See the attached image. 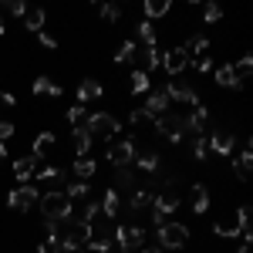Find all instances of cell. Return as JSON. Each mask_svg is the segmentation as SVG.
Returning a JSON list of instances; mask_svg holds the SVG:
<instances>
[{
	"instance_id": "cell-17",
	"label": "cell",
	"mask_w": 253,
	"mask_h": 253,
	"mask_svg": "<svg viewBox=\"0 0 253 253\" xmlns=\"http://www.w3.org/2000/svg\"><path fill=\"white\" fill-rule=\"evenodd\" d=\"M182 51L189 54V61H199L210 54V41H206V34H193V38L182 44Z\"/></svg>"
},
{
	"instance_id": "cell-2",
	"label": "cell",
	"mask_w": 253,
	"mask_h": 253,
	"mask_svg": "<svg viewBox=\"0 0 253 253\" xmlns=\"http://www.w3.org/2000/svg\"><path fill=\"white\" fill-rule=\"evenodd\" d=\"M91 240V226L88 223H78V219H68L61 226V253H78L88 247Z\"/></svg>"
},
{
	"instance_id": "cell-15",
	"label": "cell",
	"mask_w": 253,
	"mask_h": 253,
	"mask_svg": "<svg viewBox=\"0 0 253 253\" xmlns=\"http://www.w3.org/2000/svg\"><path fill=\"white\" fill-rule=\"evenodd\" d=\"M169 105H172L169 95L159 88V91H149V98H145V105H142V108H145L152 118H159V115H166V112H169Z\"/></svg>"
},
{
	"instance_id": "cell-39",
	"label": "cell",
	"mask_w": 253,
	"mask_h": 253,
	"mask_svg": "<svg viewBox=\"0 0 253 253\" xmlns=\"http://www.w3.org/2000/svg\"><path fill=\"white\" fill-rule=\"evenodd\" d=\"M98 14H101L105 20H112V24H115V20L122 17V7H118V3H101V7H98Z\"/></svg>"
},
{
	"instance_id": "cell-23",
	"label": "cell",
	"mask_w": 253,
	"mask_h": 253,
	"mask_svg": "<svg viewBox=\"0 0 253 253\" xmlns=\"http://www.w3.org/2000/svg\"><path fill=\"white\" fill-rule=\"evenodd\" d=\"M159 64H162V51H159V44H152V47H142V64H138V71L152 75Z\"/></svg>"
},
{
	"instance_id": "cell-10",
	"label": "cell",
	"mask_w": 253,
	"mask_h": 253,
	"mask_svg": "<svg viewBox=\"0 0 253 253\" xmlns=\"http://www.w3.org/2000/svg\"><path fill=\"white\" fill-rule=\"evenodd\" d=\"M162 91L169 95V101H179V105H199V101H203V98L196 95L193 84H189V81H182V78H169Z\"/></svg>"
},
{
	"instance_id": "cell-42",
	"label": "cell",
	"mask_w": 253,
	"mask_h": 253,
	"mask_svg": "<svg viewBox=\"0 0 253 253\" xmlns=\"http://www.w3.org/2000/svg\"><path fill=\"white\" fill-rule=\"evenodd\" d=\"M81 118H84V105H81V101H75V105L68 108V122H71V125H78Z\"/></svg>"
},
{
	"instance_id": "cell-20",
	"label": "cell",
	"mask_w": 253,
	"mask_h": 253,
	"mask_svg": "<svg viewBox=\"0 0 253 253\" xmlns=\"http://www.w3.org/2000/svg\"><path fill=\"white\" fill-rule=\"evenodd\" d=\"M101 95H105V88H101L95 78H84V81L78 84V101H81V105H88V101H98Z\"/></svg>"
},
{
	"instance_id": "cell-25",
	"label": "cell",
	"mask_w": 253,
	"mask_h": 253,
	"mask_svg": "<svg viewBox=\"0 0 253 253\" xmlns=\"http://www.w3.org/2000/svg\"><path fill=\"white\" fill-rule=\"evenodd\" d=\"M135 166L142 169V172H159V166H162V156L159 152H135Z\"/></svg>"
},
{
	"instance_id": "cell-22",
	"label": "cell",
	"mask_w": 253,
	"mask_h": 253,
	"mask_svg": "<svg viewBox=\"0 0 253 253\" xmlns=\"http://www.w3.org/2000/svg\"><path fill=\"white\" fill-rule=\"evenodd\" d=\"M71 172L78 175V179H84V182H88V179L98 172V162H95L91 156H78L75 162H71Z\"/></svg>"
},
{
	"instance_id": "cell-44",
	"label": "cell",
	"mask_w": 253,
	"mask_h": 253,
	"mask_svg": "<svg viewBox=\"0 0 253 253\" xmlns=\"http://www.w3.org/2000/svg\"><path fill=\"white\" fill-rule=\"evenodd\" d=\"M38 44H41V47H47V51H54V47H58V38H54V34H47V31H41Z\"/></svg>"
},
{
	"instance_id": "cell-38",
	"label": "cell",
	"mask_w": 253,
	"mask_h": 253,
	"mask_svg": "<svg viewBox=\"0 0 253 253\" xmlns=\"http://www.w3.org/2000/svg\"><path fill=\"white\" fill-rule=\"evenodd\" d=\"M0 10L14 14V17H24V14H27V3H24V0H3V3H0Z\"/></svg>"
},
{
	"instance_id": "cell-29",
	"label": "cell",
	"mask_w": 253,
	"mask_h": 253,
	"mask_svg": "<svg viewBox=\"0 0 253 253\" xmlns=\"http://www.w3.org/2000/svg\"><path fill=\"white\" fill-rule=\"evenodd\" d=\"M31 91H34V95H54V98L64 95V88H61L58 81H51V78H38L34 84H31Z\"/></svg>"
},
{
	"instance_id": "cell-6",
	"label": "cell",
	"mask_w": 253,
	"mask_h": 253,
	"mask_svg": "<svg viewBox=\"0 0 253 253\" xmlns=\"http://www.w3.org/2000/svg\"><path fill=\"white\" fill-rule=\"evenodd\" d=\"M84 125H88L91 138H105V142H112V138L122 132V122H118L115 115H108V112H91Z\"/></svg>"
},
{
	"instance_id": "cell-19",
	"label": "cell",
	"mask_w": 253,
	"mask_h": 253,
	"mask_svg": "<svg viewBox=\"0 0 253 253\" xmlns=\"http://www.w3.org/2000/svg\"><path fill=\"white\" fill-rule=\"evenodd\" d=\"M189 206H193V213H206L210 210V189L203 182L189 186Z\"/></svg>"
},
{
	"instance_id": "cell-48",
	"label": "cell",
	"mask_w": 253,
	"mask_h": 253,
	"mask_svg": "<svg viewBox=\"0 0 253 253\" xmlns=\"http://www.w3.org/2000/svg\"><path fill=\"white\" fill-rule=\"evenodd\" d=\"M3 31H7V27H3V14H0V34H3Z\"/></svg>"
},
{
	"instance_id": "cell-14",
	"label": "cell",
	"mask_w": 253,
	"mask_h": 253,
	"mask_svg": "<svg viewBox=\"0 0 253 253\" xmlns=\"http://www.w3.org/2000/svg\"><path fill=\"white\" fill-rule=\"evenodd\" d=\"M98 206H101V216H105V219L115 223L118 216H122V196H118L115 189H105V196L98 199Z\"/></svg>"
},
{
	"instance_id": "cell-37",
	"label": "cell",
	"mask_w": 253,
	"mask_h": 253,
	"mask_svg": "<svg viewBox=\"0 0 253 253\" xmlns=\"http://www.w3.org/2000/svg\"><path fill=\"white\" fill-rule=\"evenodd\" d=\"M250 71H253V58H250V54H243V58L233 64V75L243 81V78H250Z\"/></svg>"
},
{
	"instance_id": "cell-12",
	"label": "cell",
	"mask_w": 253,
	"mask_h": 253,
	"mask_svg": "<svg viewBox=\"0 0 253 253\" xmlns=\"http://www.w3.org/2000/svg\"><path fill=\"white\" fill-rule=\"evenodd\" d=\"M162 68L169 71V78H182V71L189 68V54L182 47H169L162 51Z\"/></svg>"
},
{
	"instance_id": "cell-26",
	"label": "cell",
	"mask_w": 253,
	"mask_h": 253,
	"mask_svg": "<svg viewBox=\"0 0 253 253\" xmlns=\"http://www.w3.org/2000/svg\"><path fill=\"white\" fill-rule=\"evenodd\" d=\"M128 122H132V128H135V132H149V128H156V118L149 115L145 108H132Z\"/></svg>"
},
{
	"instance_id": "cell-28",
	"label": "cell",
	"mask_w": 253,
	"mask_h": 253,
	"mask_svg": "<svg viewBox=\"0 0 253 253\" xmlns=\"http://www.w3.org/2000/svg\"><path fill=\"white\" fill-rule=\"evenodd\" d=\"M213 78H216V84H219V88H240V84H243V81L233 75V64H223V68H216Z\"/></svg>"
},
{
	"instance_id": "cell-46",
	"label": "cell",
	"mask_w": 253,
	"mask_h": 253,
	"mask_svg": "<svg viewBox=\"0 0 253 253\" xmlns=\"http://www.w3.org/2000/svg\"><path fill=\"white\" fill-rule=\"evenodd\" d=\"M138 253H162V250H159L156 243H145V247H142V250H138Z\"/></svg>"
},
{
	"instance_id": "cell-47",
	"label": "cell",
	"mask_w": 253,
	"mask_h": 253,
	"mask_svg": "<svg viewBox=\"0 0 253 253\" xmlns=\"http://www.w3.org/2000/svg\"><path fill=\"white\" fill-rule=\"evenodd\" d=\"M0 159H7V145L3 142H0Z\"/></svg>"
},
{
	"instance_id": "cell-16",
	"label": "cell",
	"mask_w": 253,
	"mask_h": 253,
	"mask_svg": "<svg viewBox=\"0 0 253 253\" xmlns=\"http://www.w3.org/2000/svg\"><path fill=\"white\" fill-rule=\"evenodd\" d=\"M233 142H236L233 132L219 128V132H213V135H210V152H216V156H230V152H233Z\"/></svg>"
},
{
	"instance_id": "cell-30",
	"label": "cell",
	"mask_w": 253,
	"mask_h": 253,
	"mask_svg": "<svg viewBox=\"0 0 253 253\" xmlns=\"http://www.w3.org/2000/svg\"><path fill=\"white\" fill-rule=\"evenodd\" d=\"M169 7H172L169 0H145V7H142V10H145V20H156V17H166V14H169Z\"/></svg>"
},
{
	"instance_id": "cell-11",
	"label": "cell",
	"mask_w": 253,
	"mask_h": 253,
	"mask_svg": "<svg viewBox=\"0 0 253 253\" xmlns=\"http://www.w3.org/2000/svg\"><path fill=\"white\" fill-rule=\"evenodd\" d=\"M138 182H142V179H138V172L132 166H122V169H115V175H112V189H115L118 196H132Z\"/></svg>"
},
{
	"instance_id": "cell-5",
	"label": "cell",
	"mask_w": 253,
	"mask_h": 253,
	"mask_svg": "<svg viewBox=\"0 0 253 253\" xmlns=\"http://www.w3.org/2000/svg\"><path fill=\"white\" fill-rule=\"evenodd\" d=\"M186 243H189V226H182V223H162L156 230L159 250H182Z\"/></svg>"
},
{
	"instance_id": "cell-24",
	"label": "cell",
	"mask_w": 253,
	"mask_h": 253,
	"mask_svg": "<svg viewBox=\"0 0 253 253\" xmlns=\"http://www.w3.org/2000/svg\"><path fill=\"white\" fill-rule=\"evenodd\" d=\"M128 91L132 95H149L152 91V75H145V71H132V78H128Z\"/></svg>"
},
{
	"instance_id": "cell-27",
	"label": "cell",
	"mask_w": 253,
	"mask_h": 253,
	"mask_svg": "<svg viewBox=\"0 0 253 253\" xmlns=\"http://www.w3.org/2000/svg\"><path fill=\"white\" fill-rule=\"evenodd\" d=\"M44 10H41V7H27V14H24V27H27V31H31V34H41V31H44Z\"/></svg>"
},
{
	"instance_id": "cell-34",
	"label": "cell",
	"mask_w": 253,
	"mask_h": 253,
	"mask_svg": "<svg viewBox=\"0 0 253 253\" xmlns=\"http://www.w3.org/2000/svg\"><path fill=\"white\" fill-rule=\"evenodd\" d=\"M135 54H138V44L135 41H125L115 54V64H128V61H135Z\"/></svg>"
},
{
	"instance_id": "cell-31",
	"label": "cell",
	"mask_w": 253,
	"mask_h": 253,
	"mask_svg": "<svg viewBox=\"0 0 253 253\" xmlns=\"http://www.w3.org/2000/svg\"><path fill=\"white\" fill-rule=\"evenodd\" d=\"M64 193H68V199H71V203H78V199H88V196H91V186H88L84 179H78V182L64 186Z\"/></svg>"
},
{
	"instance_id": "cell-32",
	"label": "cell",
	"mask_w": 253,
	"mask_h": 253,
	"mask_svg": "<svg viewBox=\"0 0 253 253\" xmlns=\"http://www.w3.org/2000/svg\"><path fill=\"white\" fill-rule=\"evenodd\" d=\"M135 34H138V41H142L145 47H152V44H156V27H152V20H138V24H135Z\"/></svg>"
},
{
	"instance_id": "cell-13",
	"label": "cell",
	"mask_w": 253,
	"mask_h": 253,
	"mask_svg": "<svg viewBox=\"0 0 253 253\" xmlns=\"http://www.w3.org/2000/svg\"><path fill=\"white\" fill-rule=\"evenodd\" d=\"M91 132H88V125L78 122V125H71V149H75V156H88V149H91Z\"/></svg>"
},
{
	"instance_id": "cell-21",
	"label": "cell",
	"mask_w": 253,
	"mask_h": 253,
	"mask_svg": "<svg viewBox=\"0 0 253 253\" xmlns=\"http://www.w3.org/2000/svg\"><path fill=\"white\" fill-rule=\"evenodd\" d=\"M250 162H253L250 142H243V152H240V159H233V175L240 179V182H247V179H250Z\"/></svg>"
},
{
	"instance_id": "cell-43",
	"label": "cell",
	"mask_w": 253,
	"mask_h": 253,
	"mask_svg": "<svg viewBox=\"0 0 253 253\" xmlns=\"http://www.w3.org/2000/svg\"><path fill=\"white\" fill-rule=\"evenodd\" d=\"M189 68H196L199 75H206V71H213V58L206 54V58H199V61H189Z\"/></svg>"
},
{
	"instance_id": "cell-18",
	"label": "cell",
	"mask_w": 253,
	"mask_h": 253,
	"mask_svg": "<svg viewBox=\"0 0 253 253\" xmlns=\"http://www.w3.org/2000/svg\"><path fill=\"white\" fill-rule=\"evenodd\" d=\"M38 166H41V159H38V156H20L17 162H14V175H17L20 182H27V179H34Z\"/></svg>"
},
{
	"instance_id": "cell-1",
	"label": "cell",
	"mask_w": 253,
	"mask_h": 253,
	"mask_svg": "<svg viewBox=\"0 0 253 253\" xmlns=\"http://www.w3.org/2000/svg\"><path fill=\"white\" fill-rule=\"evenodd\" d=\"M38 210L47 223H68L71 219V199H68L64 189H47L38 199Z\"/></svg>"
},
{
	"instance_id": "cell-33",
	"label": "cell",
	"mask_w": 253,
	"mask_h": 253,
	"mask_svg": "<svg viewBox=\"0 0 253 253\" xmlns=\"http://www.w3.org/2000/svg\"><path fill=\"white\" fill-rule=\"evenodd\" d=\"M112 247H115V240H112V236H91L84 250H88V253H112Z\"/></svg>"
},
{
	"instance_id": "cell-8",
	"label": "cell",
	"mask_w": 253,
	"mask_h": 253,
	"mask_svg": "<svg viewBox=\"0 0 253 253\" xmlns=\"http://www.w3.org/2000/svg\"><path fill=\"white\" fill-rule=\"evenodd\" d=\"M135 142L132 138H112L108 142V162L115 166V169H122V166H132L135 162Z\"/></svg>"
},
{
	"instance_id": "cell-49",
	"label": "cell",
	"mask_w": 253,
	"mask_h": 253,
	"mask_svg": "<svg viewBox=\"0 0 253 253\" xmlns=\"http://www.w3.org/2000/svg\"><path fill=\"white\" fill-rule=\"evenodd\" d=\"M78 253H88V250H78Z\"/></svg>"
},
{
	"instance_id": "cell-7",
	"label": "cell",
	"mask_w": 253,
	"mask_h": 253,
	"mask_svg": "<svg viewBox=\"0 0 253 253\" xmlns=\"http://www.w3.org/2000/svg\"><path fill=\"white\" fill-rule=\"evenodd\" d=\"M156 132L166 138V142L179 145V142L186 138V122H182V115H179V112H166V115L156 118Z\"/></svg>"
},
{
	"instance_id": "cell-3",
	"label": "cell",
	"mask_w": 253,
	"mask_h": 253,
	"mask_svg": "<svg viewBox=\"0 0 253 253\" xmlns=\"http://www.w3.org/2000/svg\"><path fill=\"white\" fill-rule=\"evenodd\" d=\"M213 230H216V236H219V240H236L243 230H250V206H240L236 213L219 216Z\"/></svg>"
},
{
	"instance_id": "cell-4",
	"label": "cell",
	"mask_w": 253,
	"mask_h": 253,
	"mask_svg": "<svg viewBox=\"0 0 253 253\" xmlns=\"http://www.w3.org/2000/svg\"><path fill=\"white\" fill-rule=\"evenodd\" d=\"M179 199H182L179 179H175V175H169V179H166V182L156 189V203H152V210H156V213H162V216H169V213H175V210H179Z\"/></svg>"
},
{
	"instance_id": "cell-35",
	"label": "cell",
	"mask_w": 253,
	"mask_h": 253,
	"mask_svg": "<svg viewBox=\"0 0 253 253\" xmlns=\"http://www.w3.org/2000/svg\"><path fill=\"white\" fill-rule=\"evenodd\" d=\"M51 145H54V132H41L38 138H34V152H31V156H44V152H47V149H51Z\"/></svg>"
},
{
	"instance_id": "cell-45",
	"label": "cell",
	"mask_w": 253,
	"mask_h": 253,
	"mask_svg": "<svg viewBox=\"0 0 253 253\" xmlns=\"http://www.w3.org/2000/svg\"><path fill=\"white\" fill-rule=\"evenodd\" d=\"M0 105H7V108H10V105H14V95H10V91H0Z\"/></svg>"
},
{
	"instance_id": "cell-36",
	"label": "cell",
	"mask_w": 253,
	"mask_h": 253,
	"mask_svg": "<svg viewBox=\"0 0 253 253\" xmlns=\"http://www.w3.org/2000/svg\"><path fill=\"white\" fill-rule=\"evenodd\" d=\"M193 159L196 162H206V159H210V138L206 135L193 138Z\"/></svg>"
},
{
	"instance_id": "cell-41",
	"label": "cell",
	"mask_w": 253,
	"mask_h": 253,
	"mask_svg": "<svg viewBox=\"0 0 253 253\" xmlns=\"http://www.w3.org/2000/svg\"><path fill=\"white\" fill-rule=\"evenodd\" d=\"M10 135H14V122H10V118L0 112V142H7Z\"/></svg>"
},
{
	"instance_id": "cell-40",
	"label": "cell",
	"mask_w": 253,
	"mask_h": 253,
	"mask_svg": "<svg viewBox=\"0 0 253 253\" xmlns=\"http://www.w3.org/2000/svg\"><path fill=\"white\" fill-rule=\"evenodd\" d=\"M219 17H223V7H219V3H206V7H203V20H206V24H216Z\"/></svg>"
},
{
	"instance_id": "cell-9",
	"label": "cell",
	"mask_w": 253,
	"mask_h": 253,
	"mask_svg": "<svg viewBox=\"0 0 253 253\" xmlns=\"http://www.w3.org/2000/svg\"><path fill=\"white\" fill-rule=\"evenodd\" d=\"M38 199H41L38 186H17V189L7 193V206L17 210V213H31V210L38 206Z\"/></svg>"
}]
</instances>
